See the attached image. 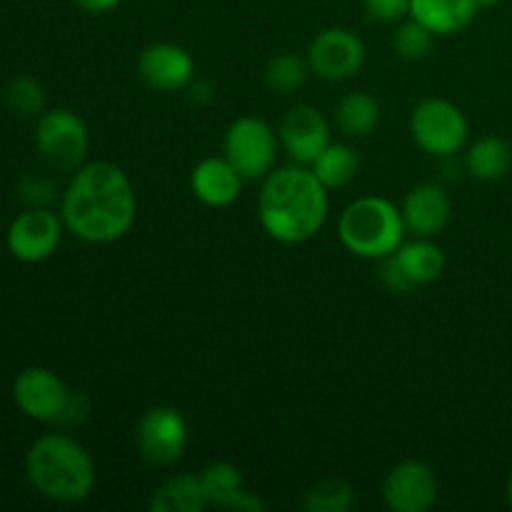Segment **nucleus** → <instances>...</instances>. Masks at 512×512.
Here are the masks:
<instances>
[{"mask_svg":"<svg viewBox=\"0 0 512 512\" xmlns=\"http://www.w3.org/2000/svg\"><path fill=\"white\" fill-rule=\"evenodd\" d=\"M60 218L85 243L123 238L135 218V193L128 175L113 163L83 165L63 193Z\"/></svg>","mask_w":512,"mask_h":512,"instance_id":"obj_1","label":"nucleus"},{"mask_svg":"<svg viewBox=\"0 0 512 512\" xmlns=\"http://www.w3.org/2000/svg\"><path fill=\"white\" fill-rule=\"evenodd\" d=\"M265 233L280 243H305L328 218V188L305 165L280 168L265 178L258 200Z\"/></svg>","mask_w":512,"mask_h":512,"instance_id":"obj_2","label":"nucleus"},{"mask_svg":"<svg viewBox=\"0 0 512 512\" xmlns=\"http://www.w3.org/2000/svg\"><path fill=\"white\" fill-rule=\"evenodd\" d=\"M25 475L35 493L53 503H80L95 485L88 450L68 435L50 433L35 440L25 455Z\"/></svg>","mask_w":512,"mask_h":512,"instance_id":"obj_3","label":"nucleus"},{"mask_svg":"<svg viewBox=\"0 0 512 512\" xmlns=\"http://www.w3.org/2000/svg\"><path fill=\"white\" fill-rule=\"evenodd\" d=\"M403 235V213L385 198H358L340 215V240L358 258L383 260L403 245Z\"/></svg>","mask_w":512,"mask_h":512,"instance_id":"obj_4","label":"nucleus"},{"mask_svg":"<svg viewBox=\"0 0 512 512\" xmlns=\"http://www.w3.org/2000/svg\"><path fill=\"white\" fill-rule=\"evenodd\" d=\"M410 133L425 153L448 158L468 140V120L458 105L440 98H428L410 115Z\"/></svg>","mask_w":512,"mask_h":512,"instance_id":"obj_5","label":"nucleus"},{"mask_svg":"<svg viewBox=\"0 0 512 512\" xmlns=\"http://www.w3.org/2000/svg\"><path fill=\"white\" fill-rule=\"evenodd\" d=\"M35 148L50 168L73 170L88 153V130L73 110H48L35 125Z\"/></svg>","mask_w":512,"mask_h":512,"instance_id":"obj_6","label":"nucleus"},{"mask_svg":"<svg viewBox=\"0 0 512 512\" xmlns=\"http://www.w3.org/2000/svg\"><path fill=\"white\" fill-rule=\"evenodd\" d=\"M225 158L243 180L265 178L273 173L278 140L270 125L260 118H238L225 133Z\"/></svg>","mask_w":512,"mask_h":512,"instance_id":"obj_7","label":"nucleus"},{"mask_svg":"<svg viewBox=\"0 0 512 512\" xmlns=\"http://www.w3.org/2000/svg\"><path fill=\"white\" fill-rule=\"evenodd\" d=\"M135 443H138L140 458L155 468H168L183 458L188 445V423L180 410L170 405H155L145 410L135 428Z\"/></svg>","mask_w":512,"mask_h":512,"instance_id":"obj_8","label":"nucleus"},{"mask_svg":"<svg viewBox=\"0 0 512 512\" xmlns=\"http://www.w3.org/2000/svg\"><path fill=\"white\" fill-rule=\"evenodd\" d=\"M445 270V253L428 238L403 243L395 253L385 255L380 278L395 293H410L418 285L438 280Z\"/></svg>","mask_w":512,"mask_h":512,"instance_id":"obj_9","label":"nucleus"},{"mask_svg":"<svg viewBox=\"0 0 512 512\" xmlns=\"http://www.w3.org/2000/svg\"><path fill=\"white\" fill-rule=\"evenodd\" d=\"M63 218L48 208H28L10 223L8 250L20 263H43L60 245Z\"/></svg>","mask_w":512,"mask_h":512,"instance_id":"obj_10","label":"nucleus"},{"mask_svg":"<svg viewBox=\"0 0 512 512\" xmlns=\"http://www.w3.org/2000/svg\"><path fill=\"white\" fill-rule=\"evenodd\" d=\"M308 63L313 73L325 80H348L363 68L365 45L345 28H328L313 38L308 48Z\"/></svg>","mask_w":512,"mask_h":512,"instance_id":"obj_11","label":"nucleus"},{"mask_svg":"<svg viewBox=\"0 0 512 512\" xmlns=\"http://www.w3.org/2000/svg\"><path fill=\"white\" fill-rule=\"evenodd\" d=\"M68 395L70 390L65 388L63 380L53 370L40 368V365L20 370L13 383L15 405L28 418L40 420V423H58L65 403H68Z\"/></svg>","mask_w":512,"mask_h":512,"instance_id":"obj_12","label":"nucleus"},{"mask_svg":"<svg viewBox=\"0 0 512 512\" xmlns=\"http://www.w3.org/2000/svg\"><path fill=\"white\" fill-rule=\"evenodd\" d=\"M383 500L393 512H428L438 503V478L420 460H403L383 483Z\"/></svg>","mask_w":512,"mask_h":512,"instance_id":"obj_13","label":"nucleus"},{"mask_svg":"<svg viewBox=\"0 0 512 512\" xmlns=\"http://www.w3.org/2000/svg\"><path fill=\"white\" fill-rule=\"evenodd\" d=\"M280 140L298 165H310L330 143V128L323 113L313 105H298L285 115Z\"/></svg>","mask_w":512,"mask_h":512,"instance_id":"obj_14","label":"nucleus"},{"mask_svg":"<svg viewBox=\"0 0 512 512\" xmlns=\"http://www.w3.org/2000/svg\"><path fill=\"white\" fill-rule=\"evenodd\" d=\"M138 73L150 88L180 90L188 88L195 75V60L185 48L173 43H153L140 53Z\"/></svg>","mask_w":512,"mask_h":512,"instance_id":"obj_15","label":"nucleus"},{"mask_svg":"<svg viewBox=\"0 0 512 512\" xmlns=\"http://www.w3.org/2000/svg\"><path fill=\"white\" fill-rule=\"evenodd\" d=\"M450 210L453 205H450L448 193L440 185L425 183L410 190L400 213H403L408 233L418 235V238H433L448 225Z\"/></svg>","mask_w":512,"mask_h":512,"instance_id":"obj_16","label":"nucleus"},{"mask_svg":"<svg viewBox=\"0 0 512 512\" xmlns=\"http://www.w3.org/2000/svg\"><path fill=\"white\" fill-rule=\"evenodd\" d=\"M243 188V175L228 158H205L190 173V190L200 203L210 208H225L235 203Z\"/></svg>","mask_w":512,"mask_h":512,"instance_id":"obj_17","label":"nucleus"},{"mask_svg":"<svg viewBox=\"0 0 512 512\" xmlns=\"http://www.w3.org/2000/svg\"><path fill=\"white\" fill-rule=\"evenodd\" d=\"M208 503L220 510L233 512H260L265 510L263 500L255 498L243 483V475L230 463H213L200 473Z\"/></svg>","mask_w":512,"mask_h":512,"instance_id":"obj_18","label":"nucleus"},{"mask_svg":"<svg viewBox=\"0 0 512 512\" xmlns=\"http://www.w3.org/2000/svg\"><path fill=\"white\" fill-rule=\"evenodd\" d=\"M478 13L475 0H410V15L435 35L463 30Z\"/></svg>","mask_w":512,"mask_h":512,"instance_id":"obj_19","label":"nucleus"},{"mask_svg":"<svg viewBox=\"0 0 512 512\" xmlns=\"http://www.w3.org/2000/svg\"><path fill=\"white\" fill-rule=\"evenodd\" d=\"M208 505L200 475L183 473L160 485L150 498L148 508L150 512H203Z\"/></svg>","mask_w":512,"mask_h":512,"instance_id":"obj_20","label":"nucleus"},{"mask_svg":"<svg viewBox=\"0 0 512 512\" xmlns=\"http://www.w3.org/2000/svg\"><path fill=\"white\" fill-rule=\"evenodd\" d=\"M465 165H468V173L478 180L505 178L512 168L510 143L498 135H485L468 150Z\"/></svg>","mask_w":512,"mask_h":512,"instance_id":"obj_21","label":"nucleus"},{"mask_svg":"<svg viewBox=\"0 0 512 512\" xmlns=\"http://www.w3.org/2000/svg\"><path fill=\"white\" fill-rule=\"evenodd\" d=\"M358 153L345 143H328V148L310 163V170L318 175L325 188H343L358 173Z\"/></svg>","mask_w":512,"mask_h":512,"instance_id":"obj_22","label":"nucleus"},{"mask_svg":"<svg viewBox=\"0 0 512 512\" xmlns=\"http://www.w3.org/2000/svg\"><path fill=\"white\" fill-rule=\"evenodd\" d=\"M335 120L348 138H363L378 125L380 105L370 93H350L338 103Z\"/></svg>","mask_w":512,"mask_h":512,"instance_id":"obj_23","label":"nucleus"},{"mask_svg":"<svg viewBox=\"0 0 512 512\" xmlns=\"http://www.w3.org/2000/svg\"><path fill=\"white\" fill-rule=\"evenodd\" d=\"M308 73V60L298 58L293 53H280L275 58H270L268 68H265V80H268V85L273 90L290 95L298 88H303L305 80H308Z\"/></svg>","mask_w":512,"mask_h":512,"instance_id":"obj_24","label":"nucleus"},{"mask_svg":"<svg viewBox=\"0 0 512 512\" xmlns=\"http://www.w3.org/2000/svg\"><path fill=\"white\" fill-rule=\"evenodd\" d=\"M355 495L353 488H350L345 480L330 478V480H320L318 485L305 493L303 508L308 512H348L353 508Z\"/></svg>","mask_w":512,"mask_h":512,"instance_id":"obj_25","label":"nucleus"},{"mask_svg":"<svg viewBox=\"0 0 512 512\" xmlns=\"http://www.w3.org/2000/svg\"><path fill=\"white\" fill-rule=\"evenodd\" d=\"M5 105L13 110L15 115H23V118H33V115H43L45 108V90L38 80L28 78V75H20L13 78L5 88Z\"/></svg>","mask_w":512,"mask_h":512,"instance_id":"obj_26","label":"nucleus"},{"mask_svg":"<svg viewBox=\"0 0 512 512\" xmlns=\"http://www.w3.org/2000/svg\"><path fill=\"white\" fill-rule=\"evenodd\" d=\"M433 30L425 28L423 23H418V20H408V23H403L398 28V33H395V50H398L400 58L405 60H420L425 58V55L430 53V48H433Z\"/></svg>","mask_w":512,"mask_h":512,"instance_id":"obj_27","label":"nucleus"},{"mask_svg":"<svg viewBox=\"0 0 512 512\" xmlns=\"http://www.w3.org/2000/svg\"><path fill=\"white\" fill-rule=\"evenodd\" d=\"M18 198L23 200L28 208H48L55 200V188L48 178L40 175H25L18 183Z\"/></svg>","mask_w":512,"mask_h":512,"instance_id":"obj_28","label":"nucleus"},{"mask_svg":"<svg viewBox=\"0 0 512 512\" xmlns=\"http://www.w3.org/2000/svg\"><path fill=\"white\" fill-rule=\"evenodd\" d=\"M363 3L370 18L383 20V23H390V20H398L405 13H410V0H363Z\"/></svg>","mask_w":512,"mask_h":512,"instance_id":"obj_29","label":"nucleus"},{"mask_svg":"<svg viewBox=\"0 0 512 512\" xmlns=\"http://www.w3.org/2000/svg\"><path fill=\"white\" fill-rule=\"evenodd\" d=\"M90 415V398L85 393H73L70 390L68 395V403H65L63 415L58 418V423L63 425H75V423H83L85 418Z\"/></svg>","mask_w":512,"mask_h":512,"instance_id":"obj_30","label":"nucleus"},{"mask_svg":"<svg viewBox=\"0 0 512 512\" xmlns=\"http://www.w3.org/2000/svg\"><path fill=\"white\" fill-rule=\"evenodd\" d=\"M190 100L198 105H208L213 100V85L208 80H190Z\"/></svg>","mask_w":512,"mask_h":512,"instance_id":"obj_31","label":"nucleus"},{"mask_svg":"<svg viewBox=\"0 0 512 512\" xmlns=\"http://www.w3.org/2000/svg\"><path fill=\"white\" fill-rule=\"evenodd\" d=\"M75 3H78L85 13L100 15V13H108V10H113L120 0H75Z\"/></svg>","mask_w":512,"mask_h":512,"instance_id":"obj_32","label":"nucleus"},{"mask_svg":"<svg viewBox=\"0 0 512 512\" xmlns=\"http://www.w3.org/2000/svg\"><path fill=\"white\" fill-rule=\"evenodd\" d=\"M500 0H475V5H478V8H493V5H498Z\"/></svg>","mask_w":512,"mask_h":512,"instance_id":"obj_33","label":"nucleus"},{"mask_svg":"<svg viewBox=\"0 0 512 512\" xmlns=\"http://www.w3.org/2000/svg\"><path fill=\"white\" fill-rule=\"evenodd\" d=\"M508 500H510V505H512V475H510V483H508Z\"/></svg>","mask_w":512,"mask_h":512,"instance_id":"obj_34","label":"nucleus"}]
</instances>
